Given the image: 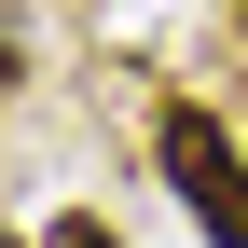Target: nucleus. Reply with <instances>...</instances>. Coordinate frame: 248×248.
<instances>
[{
	"label": "nucleus",
	"mask_w": 248,
	"mask_h": 248,
	"mask_svg": "<svg viewBox=\"0 0 248 248\" xmlns=\"http://www.w3.org/2000/svg\"><path fill=\"white\" fill-rule=\"evenodd\" d=\"M234 14H248V0H234Z\"/></svg>",
	"instance_id": "7ed1b4c3"
},
{
	"label": "nucleus",
	"mask_w": 248,
	"mask_h": 248,
	"mask_svg": "<svg viewBox=\"0 0 248 248\" xmlns=\"http://www.w3.org/2000/svg\"><path fill=\"white\" fill-rule=\"evenodd\" d=\"M152 166H166V193L193 207V234H207V248H248V152H234V124H221V110L166 97V110H152Z\"/></svg>",
	"instance_id": "f257e3e1"
},
{
	"label": "nucleus",
	"mask_w": 248,
	"mask_h": 248,
	"mask_svg": "<svg viewBox=\"0 0 248 248\" xmlns=\"http://www.w3.org/2000/svg\"><path fill=\"white\" fill-rule=\"evenodd\" d=\"M42 248H124V234H110V221H55Z\"/></svg>",
	"instance_id": "f03ea898"
}]
</instances>
